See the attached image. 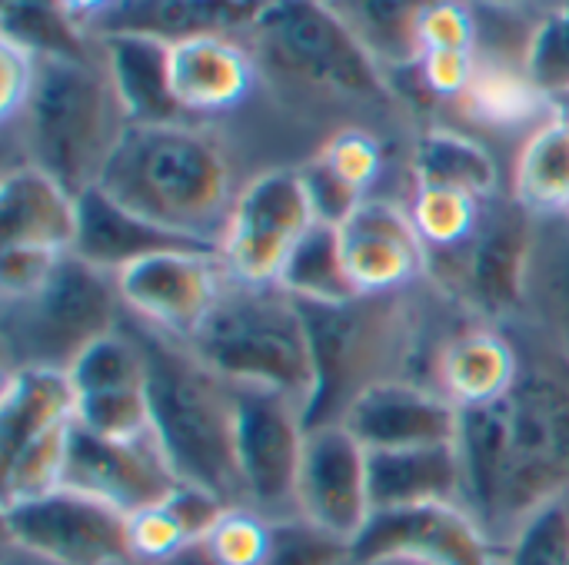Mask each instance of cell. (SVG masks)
<instances>
[{
	"label": "cell",
	"mask_w": 569,
	"mask_h": 565,
	"mask_svg": "<svg viewBox=\"0 0 569 565\" xmlns=\"http://www.w3.org/2000/svg\"><path fill=\"white\" fill-rule=\"evenodd\" d=\"M523 320L569 363V216H537Z\"/></svg>",
	"instance_id": "obj_29"
},
{
	"label": "cell",
	"mask_w": 569,
	"mask_h": 565,
	"mask_svg": "<svg viewBox=\"0 0 569 565\" xmlns=\"http://www.w3.org/2000/svg\"><path fill=\"white\" fill-rule=\"evenodd\" d=\"M410 180L457 186L480 200H493L503 193L500 160L490 143L443 120L423 123V130L417 133L410 147Z\"/></svg>",
	"instance_id": "obj_24"
},
{
	"label": "cell",
	"mask_w": 569,
	"mask_h": 565,
	"mask_svg": "<svg viewBox=\"0 0 569 565\" xmlns=\"http://www.w3.org/2000/svg\"><path fill=\"white\" fill-rule=\"evenodd\" d=\"M347 565H403V563H360V559H350Z\"/></svg>",
	"instance_id": "obj_49"
},
{
	"label": "cell",
	"mask_w": 569,
	"mask_h": 565,
	"mask_svg": "<svg viewBox=\"0 0 569 565\" xmlns=\"http://www.w3.org/2000/svg\"><path fill=\"white\" fill-rule=\"evenodd\" d=\"M507 565H569V500L543 506L513 533Z\"/></svg>",
	"instance_id": "obj_40"
},
{
	"label": "cell",
	"mask_w": 569,
	"mask_h": 565,
	"mask_svg": "<svg viewBox=\"0 0 569 565\" xmlns=\"http://www.w3.org/2000/svg\"><path fill=\"white\" fill-rule=\"evenodd\" d=\"M80 226V196L50 173L17 163L0 176V246H30L73 253Z\"/></svg>",
	"instance_id": "obj_22"
},
{
	"label": "cell",
	"mask_w": 569,
	"mask_h": 565,
	"mask_svg": "<svg viewBox=\"0 0 569 565\" xmlns=\"http://www.w3.org/2000/svg\"><path fill=\"white\" fill-rule=\"evenodd\" d=\"M307 443V413L300 403L237 386V473L243 506L267 519L297 513V476Z\"/></svg>",
	"instance_id": "obj_12"
},
{
	"label": "cell",
	"mask_w": 569,
	"mask_h": 565,
	"mask_svg": "<svg viewBox=\"0 0 569 565\" xmlns=\"http://www.w3.org/2000/svg\"><path fill=\"white\" fill-rule=\"evenodd\" d=\"M360 563L403 565H507L500 546L460 503L373 513L353 543Z\"/></svg>",
	"instance_id": "obj_14"
},
{
	"label": "cell",
	"mask_w": 569,
	"mask_h": 565,
	"mask_svg": "<svg viewBox=\"0 0 569 565\" xmlns=\"http://www.w3.org/2000/svg\"><path fill=\"white\" fill-rule=\"evenodd\" d=\"M410 293V290H407ZM407 293L353 296L343 303H300L313 343L317 393L307 430L340 423L350 403L383 380H413L417 320Z\"/></svg>",
	"instance_id": "obj_7"
},
{
	"label": "cell",
	"mask_w": 569,
	"mask_h": 565,
	"mask_svg": "<svg viewBox=\"0 0 569 565\" xmlns=\"http://www.w3.org/2000/svg\"><path fill=\"white\" fill-rule=\"evenodd\" d=\"M300 303H343L360 296L347 276L340 236L333 223H317L287 260L280 283Z\"/></svg>",
	"instance_id": "obj_34"
},
{
	"label": "cell",
	"mask_w": 569,
	"mask_h": 565,
	"mask_svg": "<svg viewBox=\"0 0 569 565\" xmlns=\"http://www.w3.org/2000/svg\"><path fill=\"white\" fill-rule=\"evenodd\" d=\"M63 253L50 250H30V246H0V303L20 300L47 283V276L57 270Z\"/></svg>",
	"instance_id": "obj_44"
},
{
	"label": "cell",
	"mask_w": 569,
	"mask_h": 565,
	"mask_svg": "<svg viewBox=\"0 0 569 565\" xmlns=\"http://www.w3.org/2000/svg\"><path fill=\"white\" fill-rule=\"evenodd\" d=\"M313 160L333 180H340L357 200L383 193V183H387L390 170L397 167V160L407 163V157L387 137H380L377 130H367V127H343V130L330 133L317 147Z\"/></svg>",
	"instance_id": "obj_33"
},
{
	"label": "cell",
	"mask_w": 569,
	"mask_h": 565,
	"mask_svg": "<svg viewBox=\"0 0 569 565\" xmlns=\"http://www.w3.org/2000/svg\"><path fill=\"white\" fill-rule=\"evenodd\" d=\"M510 196L533 216L569 210V113H553L513 153Z\"/></svg>",
	"instance_id": "obj_30"
},
{
	"label": "cell",
	"mask_w": 569,
	"mask_h": 565,
	"mask_svg": "<svg viewBox=\"0 0 569 565\" xmlns=\"http://www.w3.org/2000/svg\"><path fill=\"white\" fill-rule=\"evenodd\" d=\"M297 516L357 543L373 519L370 453L343 423L310 426L297 476Z\"/></svg>",
	"instance_id": "obj_16"
},
{
	"label": "cell",
	"mask_w": 569,
	"mask_h": 565,
	"mask_svg": "<svg viewBox=\"0 0 569 565\" xmlns=\"http://www.w3.org/2000/svg\"><path fill=\"white\" fill-rule=\"evenodd\" d=\"M537 240V216L520 206L510 190L487 200L483 220L467 246L430 253L427 283L447 293L473 320L513 323L527 310L530 260Z\"/></svg>",
	"instance_id": "obj_9"
},
{
	"label": "cell",
	"mask_w": 569,
	"mask_h": 565,
	"mask_svg": "<svg viewBox=\"0 0 569 565\" xmlns=\"http://www.w3.org/2000/svg\"><path fill=\"white\" fill-rule=\"evenodd\" d=\"M100 40L130 123L187 120L170 93V73H167L170 43L140 33H103Z\"/></svg>",
	"instance_id": "obj_28"
},
{
	"label": "cell",
	"mask_w": 569,
	"mask_h": 565,
	"mask_svg": "<svg viewBox=\"0 0 569 565\" xmlns=\"http://www.w3.org/2000/svg\"><path fill=\"white\" fill-rule=\"evenodd\" d=\"M477 3H487V7H500V10H513V13H540L550 0H477Z\"/></svg>",
	"instance_id": "obj_47"
},
{
	"label": "cell",
	"mask_w": 569,
	"mask_h": 565,
	"mask_svg": "<svg viewBox=\"0 0 569 565\" xmlns=\"http://www.w3.org/2000/svg\"><path fill=\"white\" fill-rule=\"evenodd\" d=\"M127 320L117 276L63 253L43 286L0 303V360L10 370L67 373Z\"/></svg>",
	"instance_id": "obj_8"
},
{
	"label": "cell",
	"mask_w": 569,
	"mask_h": 565,
	"mask_svg": "<svg viewBox=\"0 0 569 565\" xmlns=\"http://www.w3.org/2000/svg\"><path fill=\"white\" fill-rule=\"evenodd\" d=\"M560 110H563V113H569V100H567V103H563V107H560Z\"/></svg>",
	"instance_id": "obj_51"
},
{
	"label": "cell",
	"mask_w": 569,
	"mask_h": 565,
	"mask_svg": "<svg viewBox=\"0 0 569 565\" xmlns=\"http://www.w3.org/2000/svg\"><path fill=\"white\" fill-rule=\"evenodd\" d=\"M517 386L480 410H460L457 453L463 506L507 546L543 506L569 500V363L537 333Z\"/></svg>",
	"instance_id": "obj_2"
},
{
	"label": "cell",
	"mask_w": 569,
	"mask_h": 565,
	"mask_svg": "<svg viewBox=\"0 0 569 565\" xmlns=\"http://www.w3.org/2000/svg\"><path fill=\"white\" fill-rule=\"evenodd\" d=\"M183 343L230 386L287 396L303 413L313 403L317 363L307 316L283 286L227 280L210 316Z\"/></svg>",
	"instance_id": "obj_6"
},
{
	"label": "cell",
	"mask_w": 569,
	"mask_h": 565,
	"mask_svg": "<svg viewBox=\"0 0 569 565\" xmlns=\"http://www.w3.org/2000/svg\"><path fill=\"white\" fill-rule=\"evenodd\" d=\"M127 523H130V549H133V559H140V563L160 565L190 546L183 526L167 509V503L147 506L140 513L127 516Z\"/></svg>",
	"instance_id": "obj_42"
},
{
	"label": "cell",
	"mask_w": 569,
	"mask_h": 565,
	"mask_svg": "<svg viewBox=\"0 0 569 565\" xmlns=\"http://www.w3.org/2000/svg\"><path fill=\"white\" fill-rule=\"evenodd\" d=\"M173 246H197V243H187L140 216H133L117 200H110L100 186H93L80 196V226H77V243H73V253L80 260L117 276L130 263H137L150 253H160V250H173Z\"/></svg>",
	"instance_id": "obj_25"
},
{
	"label": "cell",
	"mask_w": 569,
	"mask_h": 565,
	"mask_svg": "<svg viewBox=\"0 0 569 565\" xmlns=\"http://www.w3.org/2000/svg\"><path fill=\"white\" fill-rule=\"evenodd\" d=\"M77 426L107 440H137L150 430V403L147 383L133 390H110L77 396Z\"/></svg>",
	"instance_id": "obj_38"
},
{
	"label": "cell",
	"mask_w": 569,
	"mask_h": 565,
	"mask_svg": "<svg viewBox=\"0 0 569 565\" xmlns=\"http://www.w3.org/2000/svg\"><path fill=\"white\" fill-rule=\"evenodd\" d=\"M483 17L477 0H433L417 27V50H480ZM420 60V57H417Z\"/></svg>",
	"instance_id": "obj_41"
},
{
	"label": "cell",
	"mask_w": 569,
	"mask_h": 565,
	"mask_svg": "<svg viewBox=\"0 0 569 565\" xmlns=\"http://www.w3.org/2000/svg\"><path fill=\"white\" fill-rule=\"evenodd\" d=\"M370 496L373 513L433 503L463 506V466L457 443L370 453Z\"/></svg>",
	"instance_id": "obj_23"
},
{
	"label": "cell",
	"mask_w": 569,
	"mask_h": 565,
	"mask_svg": "<svg viewBox=\"0 0 569 565\" xmlns=\"http://www.w3.org/2000/svg\"><path fill=\"white\" fill-rule=\"evenodd\" d=\"M367 453L457 443L460 410L423 380H383L363 390L340 420Z\"/></svg>",
	"instance_id": "obj_19"
},
{
	"label": "cell",
	"mask_w": 569,
	"mask_h": 565,
	"mask_svg": "<svg viewBox=\"0 0 569 565\" xmlns=\"http://www.w3.org/2000/svg\"><path fill=\"white\" fill-rule=\"evenodd\" d=\"M170 93L190 123L220 127L253 103H263V83L250 47L237 33H207L170 43Z\"/></svg>",
	"instance_id": "obj_17"
},
{
	"label": "cell",
	"mask_w": 569,
	"mask_h": 565,
	"mask_svg": "<svg viewBox=\"0 0 569 565\" xmlns=\"http://www.w3.org/2000/svg\"><path fill=\"white\" fill-rule=\"evenodd\" d=\"M353 559V543L327 533L303 516L270 519V553L263 565H347Z\"/></svg>",
	"instance_id": "obj_37"
},
{
	"label": "cell",
	"mask_w": 569,
	"mask_h": 565,
	"mask_svg": "<svg viewBox=\"0 0 569 565\" xmlns=\"http://www.w3.org/2000/svg\"><path fill=\"white\" fill-rule=\"evenodd\" d=\"M0 40L37 57H97L103 40L83 30L60 0H0Z\"/></svg>",
	"instance_id": "obj_32"
},
{
	"label": "cell",
	"mask_w": 569,
	"mask_h": 565,
	"mask_svg": "<svg viewBox=\"0 0 569 565\" xmlns=\"http://www.w3.org/2000/svg\"><path fill=\"white\" fill-rule=\"evenodd\" d=\"M160 565H217L213 563V556L203 549V543H190L187 549H180L177 556H170L167 563Z\"/></svg>",
	"instance_id": "obj_46"
},
{
	"label": "cell",
	"mask_w": 569,
	"mask_h": 565,
	"mask_svg": "<svg viewBox=\"0 0 569 565\" xmlns=\"http://www.w3.org/2000/svg\"><path fill=\"white\" fill-rule=\"evenodd\" d=\"M247 180L237 176L230 137L207 123H130L100 190L133 216L217 250Z\"/></svg>",
	"instance_id": "obj_3"
},
{
	"label": "cell",
	"mask_w": 569,
	"mask_h": 565,
	"mask_svg": "<svg viewBox=\"0 0 569 565\" xmlns=\"http://www.w3.org/2000/svg\"><path fill=\"white\" fill-rule=\"evenodd\" d=\"M123 565H150V563H140V559H133V563H123Z\"/></svg>",
	"instance_id": "obj_50"
},
{
	"label": "cell",
	"mask_w": 569,
	"mask_h": 565,
	"mask_svg": "<svg viewBox=\"0 0 569 565\" xmlns=\"http://www.w3.org/2000/svg\"><path fill=\"white\" fill-rule=\"evenodd\" d=\"M0 565H50V563H40V559H33V556H27V553H20V549H13V546H7L3 543V559Z\"/></svg>",
	"instance_id": "obj_48"
},
{
	"label": "cell",
	"mask_w": 569,
	"mask_h": 565,
	"mask_svg": "<svg viewBox=\"0 0 569 565\" xmlns=\"http://www.w3.org/2000/svg\"><path fill=\"white\" fill-rule=\"evenodd\" d=\"M263 0H127L100 30L103 33H140L160 43H180L207 33H240Z\"/></svg>",
	"instance_id": "obj_27"
},
{
	"label": "cell",
	"mask_w": 569,
	"mask_h": 565,
	"mask_svg": "<svg viewBox=\"0 0 569 565\" xmlns=\"http://www.w3.org/2000/svg\"><path fill=\"white\" fill-rule=\"evenodd\" d=\"M3 543L50 565L133 563L127 513L70 486L0 506Z\"/></svg>",
	"instance_id": "obj_11"
},
{
	"label": "cell",
	"mask_w": 569,
	"mask_h": 565,
	"mask_svg": "<svg viewBox=\"0 0 569 565\" xmlns=\"http://www.w3.org/2000/svg\"><path fill=\"white\" fill-rule=\"evenodd\" d=\"M523 67L533 83L563 107L569 100V0H550L530 27Z\"/></svg>",
	"instance_id": "obj_36"
},
{
	"label": "cell",
	"mask_w": 569,
	"mask_h": 565,
	"mask_svg": "<svg viewBox=\"0 0 569 565\" xmlns=\"http://www.w3.org/2000/svg\"><path fill=\"white\" fill-rule=\"evenodd\" d=\"M520 373V340L483 320H470L447 333L430 356V386H437L457 410H480L503 400Z\"/></svg>",
	"instance_id": "obj_20"
},
{
	"label": "cell",
	"mask_w": 569,
	"mask_h": 565,
	"mask_svg": "<svg viewBox=\"0 0 569 565\" xmlns=\"http://www.w3.org/2000/svg\"><path fill=\"white\" fill-rule=\"evenodd\" d=\"M340 253L347 276L360 296L407 293L427 283L430 250L413 226L407 200L367 196L340 223Z\"/></svg>",
	"instance_id": "obj_15"
},
{
	"label": "cell",
	"mask_w": 569,
	"mask_h": 565,
	"mask_svg": "<svg viewBox=\"0 0 569 565\" xmlns=\"http://www.w3.org/2000/svg\"><path fill=\"white\" fill-rule=\"evenodd\" d=\"M130 127L103 50L97 57H40L23 117L3 127L7 157L30 163L83 196L100 186L110 157Z\"/></svg>",
	"instance_id": "obj_5"
},
{
	"label": "cell",
	"mask_w": 569,
	"mask_h": 565,
	"mask_svg": "<svg viewBox=\"0 0 569 565\" xmlns=\"http://www.w3.org/2000/svg\"><path fill=\"white\" fill-rule=\"evenodd\" d=\"M443 123L463 127L480 140L490 137H520V143L547 123L560 107L533 83L520 57L483 53L467 93L443 110Z\"/></svg>",
	"instance_id": "obj_21"
},
{
	"label": "cell",
	"mask_w": 569,
	"mask_h": 565,
	"mask_svg": "<svg viewBox=\"0 0 569 565\" xmlns=\"http://www.w3.org/2000/svg\"><path fill=\"white\" fill-rule=\"evenodd\" d=\"M333 10L347 20L357 40L373 53V60L400 80L413 70L417 50V27L420 17L433 0H330Z\"/></svg>",
	"instance_id": "obj_31"
},
{
	"label": "cell",
	"mask_w": 569,
	"mask_h": 565,
	"mask_svg": "<svg viewBox=\"0 0 569 565\" xmlns=\"http://www.w3.org/2000/svg\"><path fill=\"white\" fill-rule=\"evenodd\" d=\"M147 363L150 430L173 476L243 506L237 473V386L213 373L183 340L123 320Z\"/></svg>",
	"instance_id": "obj_4"
},
{
	"label": "cell",
	"mask_w": 569,
	"mask_h": 565,
	"mask_svg": "<svg viewBox=\"0 0 569 565\" xmlns=\"http://www.w3.org/2000/svg\"><path fill=\"white\" fill-rule=\"evenodd\" d=\"M317 223L300 167H263L243 183L217 256L230 280L277 286L297 243Z\"/></svg>",
	"instance_id": "obj_10"
},
{
	"label": "cell",
	"mask_w": 569,
	"mask_h": 565,
	"mask_svg": "<svg viewBox=\"0 0 569 565\" xmlns=\"http://www.w3.org/2000/svg\"><path fill=\"white\" fill-rule=\"evenodd\" d=\"M227 280L230 276L217 250L173 246L120 270L117 290L130 320L157 333L190 340L217 306Z\"/></svg>",
	"instance_id": "obj_13"
},
{
	"label": "cell",
	"mask_w": 569,
	"mask_h": 565,
	"mask_svg": "<svg viewBox=\"0 0 569 565\" xmlns=\"http://www.w3.org/2000/svg\"><path fill=\"white\" fill-rule=\"evenodd\" d=\"M37 53L0 40V127H13L23 117L37 83Z\"/></svg>",
	"instance_id": "obj_43"
},
{
	"label": "cell",
	"mask_w": 569,
	"mask_h": 565,
	"mask_svg": "<svg viewBox=\"0 0 569 565\" xmlns=\"http://www.w3.org/2000/svg\"><path fill=\"white\" fill-rule=\"evenodd\" d=\"M177 483L180 480L173 476L153 433L137 440H107L73 423L63 486L97 496L113 509L133 516L147 506L163 503L177 490Z\"/></svg>",
	"instance_id": "obj_18"
},
{
	"label": "cell",
	"mask_w": 569,
	"mask_h": 565,
	"mask_svg": "<svg viewBox=\"0 0 569 565\" xmlns=\"http://www.w3.org/2000/svg\"><path fill=\"white\" fill-rule=\"evenodd\" d=\"M487 200L437 183H413L407 196V210L413 216L417 233L423 236L430 253H450L470 243L483 220Z\"/></svg>",
	"instance_id": "obj_35"
},
{
	"label": "cell",
	"mask_w": 569,
	"mask_h": 565,
	"mask_svg": "<svg viewBox=\"0 0 569 565\" xmlns=\"http://www.w3.org/2000/svg\"><path fill=\"white\" fill-rule=\"evenodd\" d=\"M217 565H263L270 553V519L250 506H227L203 539Z\"/></svg>",
	"instance_id": "obj_39"
},
{
	"label": "cell",
	"mask_w": 569,
	"mask_h": 565,
	"mask_svg": "<svg viewBox=\"0 0 569 565\" xmlns=\"http://www.w3.org/2000/svg\"><path fill=\"white\" fill-rule=\"evenodd\" d=\"M567 216H569V210H567Z\"/></svg>",
	"instance_id": "obj_52"
},
{
	"label": "cell",
	"mask_w": 569,
	"mask_h": 565,
	"mask_svg": "<svg viewBox=\"0 0 569 565\" xmlns=\"http://www.w3.org/2000/svg\"><path fill=\"white\" fill-rule=\"evenodd\" d=\"M260 70L263 107L323 143L343 127L387 137L410 163L420 113L330 0H263L237 33Z\"/></svg>",
	"instance_id": "obj_1"
},
{
	"label": "cell",
	"mask_w": 569,
	"mask_h": 565,
	"mask_svg": "<svg viewBox=\"0 0 569 565\" xmlns=\"http://www.w3.org/2000/svg\"><path fill=\"white\" fill-rule=\"evenodd\" d=\"M77 423V393L67 373L10 370L0 390V460Z\"/></svg>",
	"instance_id": "obj_26"
},
{
	"label": "cell",
	"mask_w": 569,
	"mask_h": 565,
	"mask_svg": "<svg viewBox=\"0 0 569 565\" xmlns=\"http://www.w3.org/2000/svg\"><path fill=\"white\" fill-rule=\"evenodd\" d=\"M67 7V13L90 33H97L127 0H60Z\"/></svg>",
	"instance_id": "obj_45"
}]
</instances>
